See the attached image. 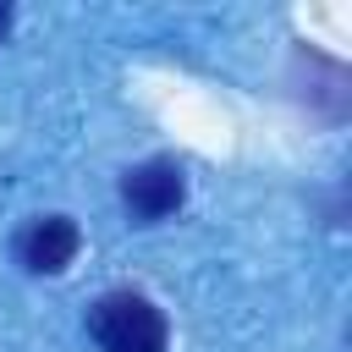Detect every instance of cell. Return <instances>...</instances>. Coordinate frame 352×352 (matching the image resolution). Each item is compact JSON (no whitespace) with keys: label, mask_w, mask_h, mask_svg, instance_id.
Segmentation results:
<instances>
[{"label":"cell","mask_w":352,"mask_h":352,"mask_svg":"<svg viewBox=\"0 0 352 352\" xmlns=\"http://www.w3.org/2000/svg\"><path fill=\"white\" fill-rule=\"evenodd\" d=\"M99 352H165L170 346V324L165 314L143 297V292H110L94 302L88 314Z\"/></svg>","instance_id":"6da1fadb"},{"label":"cell","mask_w":352,"mask_h":352,"mask_svg":"<svg viewBox=\"0 0 352 352\" xmlns=\"http://www.w3.org/2000/svg\"><path fill=\"white\" fill-rule=\"evenodd\" d=\"M182 192H187V182H182V165L176 160H143V165H132L121 176V198H126V209L138 220L176 214L182 209Z\"/></svg>","instance_id":"7a4b0ae2"},{"label":"cell","mask_w":352,"mask_h":352,"mask_svg":"<svg viewBox=\"0 0 352 352\" xmlns=\"http://www.w3.org/2000/svg\"><path fill=\"white\" fill-rule=\"evenodd\" d=\"M77 248H82V231H77V220H66V214H44V220H33V226L16 236V258H22L33 275H60V270L77 258Z\"/></svg>","instance_id":"3957f363"},{"label":"cell","mask_w":352,"mask_h":352,"mask_svg":"<svg viewBox=\"0 0 352 352\" xmlns=\"http://www.w3.org/2000/svg\"><path fill=\"white\" fill-rule=\"evenodd\" d=\"M6 28H11V6L0 0V33H6Z\"/></svg>","instance_id":"277c9868"}]
</instances>
